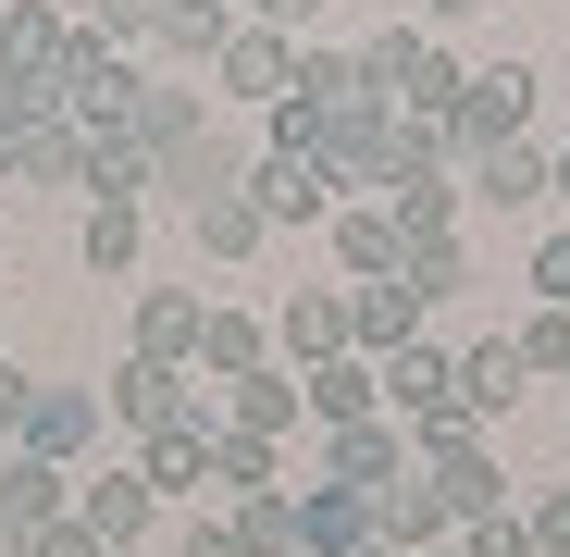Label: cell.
Masks as SVG:
<instances>
[{
    "instance_id": "6da1fadb",
    "label": "cell",
    "mask_w": 570,
    "mask_h": 557,
    "mask_svg": "<svg viewBox=\"0 0 570 557\" xmlns=\"http://www.w3.org/2000/svg\"><path fill=\"white\" fill-rule=\"evenodd\" d=\"M360 100H385L410 125H446L459 112V62L434 26H385V38H360Z\"/></svg>"
},
{
    "instance_id": "7a4b0ae2",
    "label": "cell",
    "mask_w": 570,
    "mask_h": 557,
    "mask_svg": "<svg viewBox=\"0 0 570 557\" xmlns=\"http://www.w3.org/2000/svg\"><path fill=\"white\" fill-rule=\"evenodd\" d=\"M533 125V62H484V74H459V112H446V149L459 161H484Z\"/></svg>"
},
{
    "instance_id": "3957f363",
    "label": "cell",
    "mask_w": 570,
    "mask_h": 557,
    "mask_svg": "<svg viewBox=\"0 0 570 557\" xmlns=\"http://www.w3.org/2000/svg\"><path fill=\"white\" fill-rule=\"evenodd\" d=\"M100 409L137 421V434H174V421H212V385H199V371H161V359H112Z\"/></svg>"
},
{
    "instance_id": "277c9868",
    "label": "cell",
    "mask_w": 570,
    "mask_h": 557,
    "mask_svg": "<svg viewBox=\"0 0 570 557\" xmlns=\"http://www.w3.org/2000/svg\"><path fill=\"white\" fill-rule=\"evenodd\" d=\"M212 74H224V100H248V112H273V100H285V74H298V38H285V26H261V13H248V26H236L224 50H212Z\"/></svg>"
},
{
    "instance_id": "5b68a950",
    "label": "cell",
    "mask_w": 570,
    "mask_h": 557,
    "mask_svg": "<svg viewBox=\"0 0 570 557\" xmlns=\"http://www.w3.org/2000/svg\"><path fill=\"white\" fill-rule=\"evenodd\" d=\"M335 186H385V161H397V112L385 100H347V112H323V149H311Z\"/></svg>"
},
{
    "instance_id": "8992f818",
    "label": "cell",
    "mask_w": 570,
    "mask_h": 557,
    "mask_svg": "<svg viewBox=\"0 0 570 557\" xmlns=\"http://www.w3.org/2000/svg\"><path fill=\"white\" fill-rule=\"evenodd\" d=\"M422 458H410V434L397 421H347V434H323V484H347V496H385V484H410Z\"/></svg>"
},
{
    "instance_id": "52a82bcc",
    "label": "cell",
    "mask_w": 570,
    "mask_h": 557,
    "mask_svg": "<svg viewBox=\"0 0 570 557\" xmlns=\"http://www.w3.org/2000/svg\"><path fill=\"white\" fill-rule=\"evenodd\" d=\"M248 199H261V223H335V173L311 149H261L248 161Z\"/></svg>"
},
{
    "instance_id": "ba28073f",
    "label": "cell",
    "mask_w": 570,
    "mask_h": 557,
    "mask_svg": "<svg viewBox=\"0 0 570 557\" xmlns=\"http://www.w3.org/2000/svg\"><path fill=\"white\" fill-rule=\"evenodd\" d=\"M212 421H224V434H261V446H285V434L311 421V409H298V371H285V359H261L248 385H212Z\"/></svg>"
},
{
    "instance_id": "9c48e42d",
    "label": "cell",
    "mask_w": 570,
    "mask_h": 557,
    "mask_svg": "<svg viewBox=\"0 0 570 557\" xmlns=\"http://www.w3.org/2000/svg\"><path fill=\"white\" fill-rule=\"evenodd\" d=\"M75 520L100 533L112 557H137V533H149V471H137V458H100V471L75 484Z\"/></svg>"
},
{
    "instance_id": "30bf717a",
    "label": "cell",
    "mask_w": 570,
    "mask_h": 557,
    "mask_svg": "<svg viewBox=\"0 0 570 557\" xmlns=\"http://www.w3.org/2000/svg\"><path fill=\"white\" fill-rule=\"evenodd\" d=\"M422 484L446 496V520H497V508H509V471H497V446H484V434L434 446V458H422Z\"/></svg>"
},
{
    "instance_id": "8fae6325",
    "label": "cell",
    "mask_w": 570,
    "mask_h": 557,
    "mask_svg": "<svg viewBox=\"0 0 570 557\" xmlns=\"http://www.w3.org/2000/svg\"><path fill=\"white\" fill-rule=\"evenodd\" d=\"M199 322H212V286H149V298H137V347H125V359L186 371V359H199Z\"/></svg>"
},
{
    "instance_id": "7c38bea8",
    "label": "cell",
    "mask_w": 570,
    "mask_h": 557,
    "mask_svg": "<svg viewBox=\"0 0 570 557\" xmlns=\"http://www.w3.org/2000/svg\"><path fill=\"white\" fill-rule=\"evenodd\" d=\"M273 347H285V371H323V359H347V286H298L273 310Z\"/></svg>"
},
{
    "instance_id": "4fadbf2b",
    "label": "cell",
    "mask_w": 570,
    "mask_h": 557,
    "mask_svg": "<svg viewBox=\"0 0 570 557\" xmlns=\"http://www.w3.org/2000/svg\"><path fill=\"white\" fill-rule=\"evenodd\" d=\"M13 446L50 458V471H62V458H87V446H100V385H38V409H26Z\"/></svg>"
},
{
    "instance_id": "5bb4252c",
    "label": "cell",
    "mask_w": 570,
    "mask_h": 557,
    "mask_svg": "<svg viewBox=\"0 0 570 557\" xmlns=\"http://www.w3.org/2000/svg\"><path fill=\"white\" fill-rule=\"evenodd\" d=\"M298 409H311L323 434H347V421H385V371H372V359L347 347V359H323V371H298Z\"/></svg>"
},
{
    "instance_id": "9a60e30c",
    "label": "cell",
    "mask_w": 570,
    "mask_h": 557,
    "mask_svg": "<svg viewBox=\"0 0 570 557\" xmlns=\"http://www.w3.org/2000/svg\"><path fill=\"white\" fill-rule=\"evenodd\" d=\"M261 359H273V322H261V310H224V298H212V322H199V359H186V371H199V385H248Z\"/></svg>"
},
{
    "instance_id": "2e32d148",
    "label": "cell",
    "mask_w": 570,
    "mask_h": 557,
    "mask_svg": "<svg viewBox=\"0 0 570 557\" xmlns=\"http://www.w3.org/2000/svg\"><path fill=\"white\" fill-rule=\"evenodd\" d=\"M335 260H347V286H385V272L410 260L397 211H385V199H347V211H335Z\"/></svg>"
},
{
    "instance_id": "e0dca14e",
    "label": "cell",
    "mask_w": 570,
    "mask_h": 557,
    "mask_svg": "<svg viewBox=\"0 0 570 557\" xmlns=\"http://www.w3.org/2000/svg\"><path fill=\"white\" fill-rule=\"evenodd\" d=\"M0 520L13 533H50V520H75V471H50V458H0Z\"/></svg>"
},
{
    "instance_id": "ac0fdd59",
    "label": "cell",
    "mask_w": 570,
    "mask_h": 557,
    "mask_svg": "<svg viewBox=\"0 0 570 557\" xmlns=\"http://www.w3.org/2000/svg\"><path fill=\"white\" fill-rule=\"evenodd\" d=\"M125 137H137L149 173H161V161H186V149L212 137V100H186V87H137V125H125Z\"/></svg>"
},
{
    "instance_id": "d6986e66",
    "label": "cell",
    "mask_w": 570,
    "mask_h": 557,
    "mask_svg": "<svg viewBox=\"0 0 570 557\" xmlns=\"http://www.w3.org/2000/svg\"><path fill=\"white\" fill-rule=\"evenodd\" d=\"M410 335H422V298L397 286V272H385V286H347V347L360 359H397Z\"/></svg>"
},
{
    "instance_id": "ffe728a7",
    "label": "cell",
    "mask_w": 570,
    "mask_h": 557,
    "mask_svg": "<svg viewBox=\"0 0 570 557\" xmlns=\"http://www.w3.org/2000/svg\"><path fill=\"white\" fill-rule=\"evenodd\" d=\"M459 520H446V496L410 471V484H385V496H372V545H410V557H434Z\"/></svg>"
},
{
    "instance_id": "44dd1931",
    "label": "cell",
    "mask_w": 570,
    "mask_h": 557,
    "mask_svg": "<svg viewBox=\"0 0 570 557\" xmlns=\"http://www.w3.org/2000/svg\"><path fill=\"white\" fill-rule=\"evenodd\" d=\"M509 397H521V347H509V335L459 347V421L484 434V421H509Z\"/></svg>"
},
{
    "instance_id": "7402d4cb",
    "label": "cell",
    "mask_w": 570,
    "mask_h": 557,
    "mask_svg": "<svg viewBox=\"0 0 570 557\" xmlns=\"http://www.w3.org/2000/svg\"><path fill=\"white\" fill-rule=\"evenodd\" d=\"M75 186H87V211H137L149 199V149L137 137H87L75 149Z\"/></svg>"
},
{
    "instance_id": "603a6c76",
    "label": "cell",
    "mask_w": 570,
    "mask_h": 557,
    "mask_svg": "<svg viewBox=\"0 0 570 557\" xmlns=\"http://www.w3.org/2000/svg\"><path fill=\"white\" fill-rule=\"evenodd\" d=\"M347 545H372V496H347V484H298V557H347Z\"/></svg>"
},
{
    "instance_id": "cb8c5ba5",
    "label": "cell",
    "mask_w": 570,
    "mask_h": 557,
    "mask_svg": "<svg viewBox=\"0 0 570 557\" xmlns=\"http://www.w3.org/2000/svg\"><path fill=\"white\" fill-rule=\"evenodd\" d=\"M137 471H149V496H186V508H199V496H212V421L149 434V458H137Z\"/></svg>"
},
{
    "instance_id": "d4e9b609",
    "label": "cell",
    "mask_w": 570,
    "mask_h": 557,
    "mask_svg": "<svg viewBox=\"0 0 570 557\" xmlns=\"http://www.w3.org/2000/svg\"><path fill=\"white\" fill-rule=\"evenodd\" d=\"M459 199H484V211H533V199H546V149H533V137L484 149V161H471V186H459Z\"/></svg>"
},
{
    "instance_id": "484cf974",
    "label": "cell",
    "mask_w": 570,
    "mask_h": 557,
    "mask_svg": "<svg viewBox=\"0 0 570 557\" xmlns=\"http://www.w3.org/2000/svg\"><path fill=\"white\" fill-rule=\"evenodd\" d=\"M285 100L347 112V100H360V50H335V38H298V74H285Z\"/></svg>"
},
{
    "instance_id": "4316f807",
    "label": "cell",
    "mask_w": 570,
    "mask_h": 557,
    "mask_svg": "<svg viewBox=\"0 0 570 557\" xmlns=\"http://www.w3.org/2000/svg\"><path fill=\"white\" fill-rule=\"evenodd\" d=\"M186 223H199V248L212 260H248L273 223H261V199H248V186H224V199H199V211H186Z\"/></svg>"
},
{
    "instance_id": "83f0119b",
    "label": "cell",
    "mask_w": 570,
    "mask_h": 557,
    "mask_svg": "<svg viewBox=\"0 0 570 557\" xmlns=\"http://www.w3.org/2000/svg\"><path fill=\"white\" fill-rule=\"evenodd\" d=\"M174 62H212L224 38H236V13H224V0H161V26H149Z\"/></svg>"
},
{
    "instance_id": "f1b7e54d",
    "label": "cell",
    "mask_w": 570,
    "mask_h": 557,
    "mask_svg": "<svg viewBox=\"0 0 570 557\" xmlns=\"http://www.w3.org/2000/svg\"><path fill=\"white\" fill-rule=\"evenodd\" d=\"M236 557H298V496H236Z\"/></svg>"
},
{
    "instance_id": "f546056e",
    "label": "cell",
    "mask_w": 570,
    "mask_h": 557,
    "mask_svg": "<svg viewBox=\"0 0 570 557\" xmlns=\"http://www.w3.org/2000/svg\"><path fill=\"white\" fill-rule=\"evenodd\" d=\"M75 149H87V137L50 112V125H26V137H13V161H0V173H26V186H75Z\"/></svg>"
},
{
    "instance_id": "4dcf8cb0",
    "label": "cell",
    "mask_w": 570,
    "mask_h": 557,
    "mask_svg": "<svg viewBox=\"0 0 570 557\" xmlns=\"http://www.w3.org/2000/svg\"><path fill=\"white\" fill-rule=\"evenodd\" d=\"M137 248H149V236H137V211H87V223H75V260H87V272H112V286L137 272Z\"/></svg>"
},
{
    "instance_id": "1f68e13d",
    "label": "cell",
    "mask_w": 570,
    "mask_h": 557,
    "mask_svg": "<svg viewBox=\"0 0 570 557\" xmlns=\"http://www.w3.org/2000/svg\"><path fill=\"white\" fill-rule=\"evenodd\" d=\"M397 286H410L422 310H434V298H459V286H471V248H459V236H422V248L397 260Z\"/></svg>"
},
{
    "instance_id": "d6a6232c",
    "label": "cell",
    "mask_w": 570,
    "mask_h": 557,
    "mask_svg": "<svg viewBox=\"0 0 570 557\" xmlns=\"http://www.w3.org/2000/svg\"><path fill=\"white\" fill-rule=\"evenodd\" d=\"M212 496H273V446L261 434H212Z\"/></svg>"
},
{
    "instance_id": "836d02e7",
    "label": "cell",
    "mask_w": 570,
    "mask_h": 557,
    "mask_svg": "<svg viewBox=\"0 0 570 557\" xmlns=\"http://www.w3.org/2000/svg\"><path fill=\"white\" fill-rule=\"evenodd\" d=\"M509 347H521V371H570V310H521Z\"/></svg>"
},
{
    "instance_id": "e575fe53",
    "label": "cell",
    "mask_w": 570,
    "mask_h": 557,
    "mask_svg": "<svg viewBox=\"0 0 570 557\" xmlns=\"http://www.w3.org/2000/svg\"><path fill=\"white\" fill-rule=\"evenodd\" d=\"M446 557H533V533L497 508V520H459V533H446Z\"/></svg>"
},
{
    "instance_id": "d590c367",
    "label": "cell",
    "mask_w": 570,
    "mask_h": 557,
    "mask_svg": "<svg viewBox=\"0 0 570 557\" xmlns=\"http://www.w3.org/2000/svg\"><path fill=\"white\" fill-rule=\"evenodd\" d=\"M521 286H533V310H570V223L533 248V272H521Z\"/></svg>"
},
{
    "instance_id": "8d00e7d4",
    "label": "cell",
    "mask_w": 570,
    "mask_h": 557,
    "mask_svg": "<svg viewBox=\"0 0 570 557\" xmlns=\"http://www.w3.org/2000/svg\"><path fill=\"white\" fill-rule=\"evenodd\" d=\"M521 533H533V557H570V484H546V496L521 508Z\"/></svg>"
},
{
    "instance_id": "74e56055",
    "label": "cell",
    "mask_w": 570,
    "mask_h": 557,
    "mask_svg": "<svg viewBox=\"0 0 570 557\" xmlns=\"http://www.w3.org/2000/svg\"><path fill=\"white\" fill-rule=\"evenodd\" d=\"M87 26L125 50V38H149V26H161V0H87Z\"/></svg>"
},
{
    "instance_id": "f35d334b",
    "label": "cell",
    "mask_w": 570,
    "mask_h": 557,
    "mask_svg": "<svg viewBox=\"0 0 570 557\" xmlns=\"http://www.w3.org/2000/svg\"><path fill=\"white\" fill-rule=\"evenodd\" d=\"M26 557H112V545L87 533V520H50V533H26Z\"/></svg>"
},
{
    "instance_id": "ab89813d",
    "label": "cell",
    "mask_w": 570,
    "mask_h": 557,
    "mask_svg": "<svg viewBox=\"0 0 570 557\" xmlns=\"http://www.w3.org/2000/svg\"><path fill=\"white\" fill-rule=\"evenodd\" d=\"M26 409H38V371H13V359H0V434H26Z\"/></svg>"
},
{
    "instance_id": "60d3db41",
    "label": "cell",
    "mask_w": 570,
    "mask_h": 557,
    "mask_svg": "<svg viewBox=\"0 0 570 557\" xmlns=\"http://www.w3.org/2000/svg\"><path fill=\"white\" fill-rule=\"evenodd\" d=\"M174 557H236V520H186V533H174Z\"/></svg>"
},
{
    "instance_id": "b9f144b4",
    "label": "cell",
    "mask_w": 570,
    "mask_h": 557,
    "mask_svg": "<svg viewBox=\"0 0 570 557\" xmlns=\"http://www.w3.org/2000/svg\"><path fill=\"white\" fill-rule=\"evenodd\" d=\"M311 13H323V0H261V26H285V38H298Z\"/></svg>"
},
{
    "instance_id": "7bdbcfd3",
    "label": "cell",
    "mask_w": 570,
    "mask_h": 557,
    "mask_svg": "<svg viewBox=\"0 0 570 557\" xmlns=\"http://www.w3.org/2000/svg\"><path fill=\"white\" fill-rule=\"evenodd\" d=\"M546 199H570V137H558V149H546Z\"/></svg>"
},
{
    "instance_id": "ee69618b",
    "label": "cell",
    "mask_w": 570,
    "mask_h": 557,
    "mask_svg": "<svg viewBox=\"0 0 570 557\" xmlns=\"http://www.w3.org/2000/svg\"><path fill=\"white\" fill-rule=\"evenodd\" d=\"M347 557H410V545H347ZM434 557H446V545H434Z\"/></svg>"
},
{
    "instance_id": "f6af8a7d",
    "label": "cell",
    "mask_w": 570,
    "mask_h": 557,
    "mask_svg": "<svg viewBox=\"0 0 570 557\" xmlns=\"http://www.w3.org/2000/svg\"><path fill=\"white\" fill-rule=\"evenodd\" d=\"M422 13H434V26H446V13H471V0H422Z\"/></svg>"
},
{
    "instance_id": "bcb514c9",
    "label": "cell",
    "mask_w": 570,
    "mask_h": 557,
    "mask_svg": "<svg viewBox=\"0 0 570 557\" xmlns=\"http://www.w3.org/2000/svg\"><path fill=\"white\" fill-rule=\"evenodd\" d=\"M0 557H26V533H13V520H0Z\"/></svg>"
},
{
    "instance_id": "7dc6e473",
    "label": "cell",
    "mask_w": 570,
    "mask_h": 557,
    "mask_svg": "<svg viewBox=\"0 0 570 557\" xmlns=\"http://www.w3.org/2000/svg\"><path fill=\"white\" fill-rule=\"evenodd\" d=\"M0 13H13V0H0Z\"/></svg>"
}]
</instances>
